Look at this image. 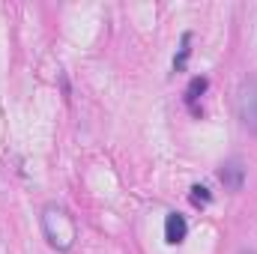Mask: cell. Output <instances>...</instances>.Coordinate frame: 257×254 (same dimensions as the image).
<instances>
[{
	"label": "cell",
	"instance_id": "1",
	"mask_svg": "<svg viewBox=\"0 0 257 254\" xmlns=\"http://www.w3.org/2000/svg\"><path fill=\"white\" fill-rule=\"evenodd\" d=\"M39 221H42V233H45V239H48L51 248L72 251V245L78 239V224H75V215L66 209L63 203H57V200L45 203Z\"/></svg>",
	"mask_w": 257,
	"mask_h": 254
},
{
	"label": "cell",
	"instance_id": "2",
	"mask_svg": "<svg viewBox=\"0 0 257 254\" xmlns=\"http://www.w3.org/2000/svg\"><path fill=\"white\" fill-rule=\"evenodd\" d=\"M236 111H239L242 126L248 129L251 135H257V78L242 81L239 96H236Z\"/></svg>",
	"mask_w": 257,
	"mask_h": 254
},
{
	"label": "cell",
	"instance_id": "3",
	"mask_svg": "<svg viewBox=\"0 0 257 254\" xmlns=\"http://www.w3.org/2000/svg\"><path fill=\"white\" fill-rule=\"evenodd\" d=\"M218 180H221V186L227 191H242L245 186V165H242V159L239 156H233V159H227V162H221V168H218Z\"/></svg>",
	"mask_w": 257,
	"mask_h": 254
},
{
	"label": "cell",
	"instance_id": "4",
	"mask_svg": "<svg viewBox=\"0 0 257 254\" xmlns=\"http://www.w3.org/2000/svg\"><path fill=\"white\" fill-rule=\"evenodd\" d=\"M189 236V224L180 212H168L165 215V242L168 245H183Z\"/></svg>",
	"mask_w": 257,
	"mask_h": 254
},
{
	"label": "cell",
	"instance_id": "5",
	"mask_svg": "<svg viewBox=\"0 0 257 254\" xmlns=\"http://www.w3.org/2000/svg\"><path fill=\"white\" fill-rule=\"evenodd\" d=\"M206 87H209V78H203V75H194L192 81H189V87H186V102L192 105V111L197 114V117H200V111H197V105H194V102L206 93Z\"/></svg>",
	"mask_w": 257,
	"mask_h": 254
},
{
	"label": "cell",
	"instance_id": "6",
	"mask_svg": "<svg viewBox=\"0 0 257 254\" xmlns=\"http://www.w3.org/2000/svg\"><path fill=\"white\" fill-rule=\"evenodd\" d=\"M189 54H192V33H183V45H180V54L174 57V72H183L189 63Z\"/></svg>",
	"mask_w": 257,
	"mask_h": 254
},
{
	"label": "cell",
	"instance_id": "7",
	"mask_svg": "<svg viewBox=\"0 0 257 254\" xmlns=\"http://www.w3.org/2000/svg\"><path fill=\"white\" fill-rule=\"evenodd\" d=\"M189 197H192L194 206H209V203H212L209 189H206V186H200V183H194V186H192V194H189Z\"/></svg>",
	"mask_w": 257,
	"mask_h": 254
},
{
	"label": "cell",
	"instance_id": "8",
	"mask_svg": "<svg viewBox=\"0 0 257 254\" xmlns=\"http://www.w3.org/2000/svg\"><path fill=\"white\" fill-rule=\"evenodd\" d=\"M239 254H257V251H254V248H242Z\"/></svg>",
	"mask_w": 257,
	"mask_h": 254
}]
</instances>
